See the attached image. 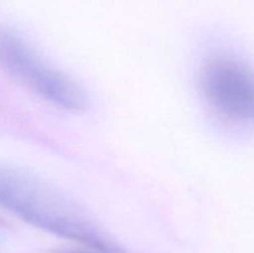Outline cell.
<instances>
[{
    "instance_id": "obj_1",
    "label": "cell",
    "mask_w": 254,
    "mask_h": 253,
    "mask_svg": "<svg viewBox=\"0 0 254 253\" xmlns=\"http://www.w3.org/2000/svg\"><path fill=\"white\" fill-rule=\"evenodd\" d=\"M0 206L16 217L59 237L86 245L101 253H124L81 208L39 176L0 166Z\"/></svg>"
},
{
    "instance_id": "obj_2",
    "label": "cell",
    "mask_w": 254,
    "mask_h": 253,
    "mask_svg": "<svg viewBox=\"0 0 254 253\" xmlns=\"http://www.w3.org/2000/svg\"><path fill=\"white\" fill-rule=\"evenodd\" d=\"M0 63L17 79L55 106L82 112L87 94L71 77L41 59L26 42L10 32H0Z\"/></svg>"
},
{
    "instance_id": "obj_3",
    "label": "cell",
    "mask_w": 254,
    "mask_h": 253,
    "mask_svg": "<svg viewBox=\"0 0 254 253\" xmlns=\"http://www.w3.org/2000/svg\"><path fill=\"white\" fill-rule=\"evenodd\" d=\"M200 86L208 103L226 118L254 123V71L227 57L210 60L200 74Z\"/></svg>"
}]
</instances>
